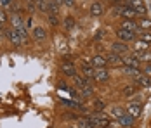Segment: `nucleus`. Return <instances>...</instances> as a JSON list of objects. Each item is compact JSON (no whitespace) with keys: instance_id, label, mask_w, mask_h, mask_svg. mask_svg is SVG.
Listing matches in <instances>:
<instances>
[{"instance_id":"27","label":"nucleus","mask_w":151,"mask_h":128,"mask_svg":"<svg viewBox=\"0 0 151 128\" xmlns=\"http://www.w3.org/2000/svg\"><path fill=\"white\" fill-rule=\"evenodd\" d=\"M80 92H82V97H91L92 92H94V88H92L91 85L83 87V88H80Z\"/></svg>"},{"instance_id":"29","label":"nucleus","mask_w":151,"mask_h":128,"mask_svg":"<svg viewBox=\"0 0 151 128\" xmlns=\"http://www.w3.org/2000/svg\"><path fill=\"white\" fill-rule=\"evenodd\" d=\"M73 24H75V19H73V16H68V17H64V26L68 29L73 28Z\"/></svg>"},{"instance_id":"12","label":"nucleus","mask_w":151,"mask_h":128,"mask_svg":"<svg viewBox=\"0 0 151 128\" xmlns=\"http://www.w3.org/2000/svg\"><path fill=\"white\" fill-rule=\"evenodd\" d=\"M127 109H129V114H130L134 119H136V118H139V116H141V113H142V106H141L139 102H130Z\"/></svg>"},{"instance_id":"16","label":"nucleus","mask_w":151,"mask_h":128,"mask_svg":"<svg viewBox=\"0 0 151 128\" xmlns=\"http://www.w3.org/2000/svg\"><path fill=\"white\" fill-rule=\"evenodd\" d=\"M106 59H108V62L113 64V66H122V64H123V56H118V54H115V52L108 54Z\"/></svg>"},{"instance_id":"13","label":"nucleus","mask_w":151,"mask_h":128,"mask_svg":"<svg viewBox=\"0 0 151 128\" xmlns=\"http://www.w3.org/2000/svg\"><path fill=\"white\" fill-rule=\"evenodd\" d=\"M9 21H11V28H14V29H19V28H23V26H24V21H23L21 14L9 16Z\"/></svg>"},{"instance_id":"26","label":"nucleus","mask_w":151,"mask_h":128,"mask_svg":"<svg viewBox=\"0 0 151 128\" xmlns=\"http://www.w3.org/2000/svg\"><path fill=\"white\" fill-rule=\"evenodd\" d=\"M136 92H137V87H136V85H129L127 88H123V95H127V97L134 95Z\"/></svg>"},{"instance_id":"4","label":"nucleus","mask_w":151,"mask_h":128,"mask_svg":"<svg viewBox=\"0 0 151 128\" xmlns=\"http://www.w3.org/2000/svg\"><path fill=\"white\" fill-rule=\"evenodd\" d=\"M61 73H63V74H66V76H70V78H75V76H76L75 66H73V62H71L68 57H64V61L61 62Z\"/></svg>"},{"instance_id":"23","label":"nucleus","mask_w":151,"mask_h":128,"mask_svg":"<svg viewBox=\"0 0 151 128\" xmlns=\"http://www.w3.org/2000/svg\"><path fill=\"white\" fill-rule=\"evenodd\" d=\"M139 40L146 42L148 45L151 43V31H139Z\"/></svg>"},{"instance_id":"19","label":"nucleus","mask_w":151,"mask_h":128,"mask_svg":"<svg viewBox=\"0 0 151 128\" xmlns=\"http://www.w3.org/2000/svg\"><path fill=\"white\" fill-rule=\"evenodd\" d=\"M82 76H85V78H89V80H94L96 69H94L92 66H82Z\"/></svg>"},{"instance_id":"18","label":"nucleus","mask_w":151,"mask_h":128,"mask_svg":"<svg viewBox=\"0 0 151 128\" xmlns=\"http://www.w3.org/2000/svg\"><path fill=\"white\" fill-rule=\"evenodd\" d=\"M148 43L146 42H142V40H134V50H136V54H139V52H144V50H148Z\"/></svg>"},{"instance_id":"31","label":"nucleus","mask_w":151,"mask_h":128,"mask_svg":"<svg viewBox=\"0 0 151 128\" xmlns=\"http://www.w3.org/2000/svg\"><path fill=\"white\" fill-rule=\"evenodd\" d=\"M94 109H96V111H103V109H104V102L101 99L94 100Z\"/></svg>"},{"instance_id":"34","label":"nucleus","mask_w":151,"mask_h":128,"mask_svg":"<svg viewBox=\"0 0 151 128\" xmlns=\"http://www.w3.org/2000/svg\"><path fill=\"white\" fill-rule=\"evenodd\" d=\"M144 76H151V66H146L144 68V73H142Z\"/></svg>"},{"instance_id":"2","label":"nucleus","mask_w":151,"mask_h":128,"mask_svg":"<svg viewBox=\"0 0 151 128\" xmlns=\"http://www.w3.org/2000/svg\"><path fill=\"white\" fill-rule=\"evenodd\" d=\"M4 36L7 38V42L11 43V45H14V47H21V45H23V40H21L19 33H17L14 28H5Z\"/></svg>"},{"instance_id":"5","label":"nucleus","mask_w":151,"mask_h":128,"mask_svg":"<svg viewBox=\"0 0 151 128\" xmlns=\"http://www.w3.org/2000/svg\"><path fill=\"white\" fill-rule=\"evenodd\" d=\"M116 38H118V42H134L136 40V33H130V31H127V29L123 28H118L116 29Z\"/></svg>"},{"instance_id":"28","label":"nucleus","mask_w":151,"mask_h":128,"mask_svg":"<svg viewBox=\"0 0 151 128\" xmlns=\"http://www.w3.org/2000/svg\"><path fill=\"white\" fill-rule=\"evenodd\" d=\"M49 23L52 26H58L59 24V14H49Z\"/></svg>"},{"instance_id":"24","label":"nucleus","mask_w":151,"mask_h":128,"mask_svg":"<svg viewBox=\"0 0 151 128\" xmlns=\"http://www.w3.org/2000/svg\"><path fill=\"white\" fill-rule=\"evenodd\" d=\"M137 59H139L141 62H150V61H151V54L148 52V50H144V52H139V54H137Z\"/></svg>"},{"instance_id":"35","label":"nucleus","mask_w":151,"mask_h":128,"mask_svg":"<svg viewBox=\"0 0 151 128\" xmlns=\"http://www.w3.org/2000/svg\"><path fill=\"white\" fill-rule=\"evenodd\" d=\"M26 2H37V0H26Z\"/></svg>"},{"instance_id":"22","label":"nucleus","mask_w":151,"mask_h":128,"mask_svg":"<svg viewBox=\"0 0 151 128\" xmlns=\"http://www.w3.org/2000/svg\"><path fill=\"white\" fill-rule=\"evenodd\" d=\"M16 31L19 33V36H21L23 43H24V42H28V38H30V31H28V28H26V26H23V28L16 29Z\"/></svg>"},{"instance_id":"9","label":"nucleus","mask_w":151,"mask_h":128,"mask_svg":"<svg viewBox=\"0 0 151 128\" xmlns=\"http://www.w3.org/2000/svg\"><path fill=\"white\" fill-rule=\"evenodd\" d=\"M111 52H115V54H118V56H125V54L129 52V47L123 42H113L111 43Z\"/></svg>"},{"instance_id":"6","label":"nucleus","mask_w":151,"mask_h":128,"mask_svg":"<svg viewBox=\"0 0 151 128\" xmlns=\"http://www.w3.org/2000/svg\"><path fill=\"white\" fill-rule=\"evenodd\" d=\"M120 28L127 29V31H130V33H139L141 29H139V24H137V19H123L120 24Z\"/></svg>"},{"instance_id":"10","label":"nucleus","mask_w":151,"mask_h":128,"mask_svg":"<svg viewBox=\"0 0 151 128\" xmlns=\"http://www.w3.org/2000/svg\"><path fill=\"white\" fill-rule=\"evenodd\" d=\"M108 66V59L104 56H101V54H97V56L92 57V68L94 69H99V68H106Z\"/></svg>"},{"instance_id":"25","label":"nucleus","mask_w":151,"mask_h":128,"mask_svg":"<svg viewBox=\"0 0 151 128\" xmlns=\"http://www.w3.org/2000/svg\"><path fill=\"white\" fill-rule=\"evenodd\" d=\"M78 127L80 128H92V123L89 118H78Z\"/></svg>"},{"instance_id":"3","label":"nucleus","mask_w":151,"mask_h":128,"mask_svg":"<svg viewBox=\"0 0 151 128\" xmlns=\"http://www.w3.org/2000/svg\"><path fill=\"white\" fill-rule=\"evenodd\" d=\"M125 5H129L130 9H134L139 17H144V16L148 14V9H146V5H144V0H127Z\"/></svg>"},{"instance_id":"14","label":"nucleus","mask_w":151,"mask_h":128,"mask_svg":"<svg viewBox=\"0 0 151 128\" xmlns=\"http://www.w3.org/2000/svg\"><path fill=\"white\" fill-rule=\"evenodd\" d=\"M120 69L123 74H127V76H134V78H137V76H141L142 73L139 71V68H132V66H125V64H122Z\"/></svg>"},{"instance_id":"33","label":"nucleus","mask_w":151,"mask_h":128,"mask_svg":"<svg viewBox=\"0 0 151 128\" xmlns=\"http://www.w3.org/2000/svg\"><path fill=\"white\" fill-rule=\"evenodd\" d=\"M63 5H66V7H73V5H75V0H63Z\"/></svg>"},{"instance_id":"7","label":"nucleus","mask_w":151,"mask_h":128,"mask_svg":"<svg viewBox=\"0 0 151 128\" xmlns=\"http://www.w3.org/2000/svg\"><path fill=\"white\" fill-rule=\"evenodd\" d=\"M89 14H91V17H101V16L104 14V5H103V2H92L91 9H89Z\"/></svg>"},{"instance_id":"30","label":"nucleus","mask_w":151,"mask_h":128,"mask_svg":"<svg viewBox=\"0 0 151 128\" xmlns=\"http://www.w3.org/2000/svg\"><path fill=\"white\" fill-rule=\"evenodd\" d=\"M12 4H14V0H0V9H9V7H12Z\"/></svg>"},{"instance_id":"32","label":"nucleus","mask_w":151,"mask_h":128,"mask_svg":"<svg viewBox=\"0 0 151 128\" xmlns=\"http://www.w3.org/2000/svg\"><path fill=\"white\" fill-rule=\"evenodd\" d=\"M123 113H125V111H123V107H115V109H113V116H115V118L122 116Z\"/></svg>"},{"instance_id":"1","label":"nucleus","mask_w":151,"mask_h":128,"mask_svg":"<svg viewBox=\"0 0 151 128\" xmlns=\"http://www.w3.org/2000/svg\"><path fill=\"white\" fill-rule=\"evenodd\" d=\"M113 14L118 16V17H123V19H139V16L134 9H130L129 5H116L115 9H113Z\"/></svg>"},{"instance_id":"17","label":"nucleus","mask_w":151,"mask_h":128,"mask_svg":"<svg viewBox=\"0 0 151 128\" xmlns=\"http://www.w3.org/2000/svg\"><path fill=\"white\" fill-rule=\"evenodd\" d=\"M123 64L125 66H132V68H139L141 61L137 59V56H125L123 57Z\"/></svg>"},{"instance_id":"21","label":"nucleus","mask_w":151,"mask_h":128,"mask_svg":"<svg viewBox=\"0 0 151 128\" xmlns=\"http://www.w3.org/2000/svg\"><path fill=\"white\" fill-rule=\"evenodd\" d=\"M136 85L139 87H144V88H148V87H151V82H150V78L148 76H144V74H141V76H137L136 78Z\"/></svg>"},{"instance_id":"15","label":"nucleus","mask_w":151,"mask_h":128,"mask_svg":"<svg viewBox=\"0 0 151 128\" xmlns=\"http://www.w3.org/2000/svg\"><path fill=\"white\" fill-rule=\"evenodd\" d=\"M94 80L96 82H108L109 80V71L106 69V68H99V69H96V76H94Z\"/></svg>"},{"instance_id":"11","label":"nucleus","mask_w":151,"mask_h":128,"mask_svg":"<svg viewBox=\"0 0 151 128\" xmlns=\"http://www.w3.org/2000/svg\"><path fill=\"white\" fill-rule=\"evenodd\" d=\"M118 119V123H120L123 128H130V127H134V118L130 116L129 113H123L122 116H118L116 118Z\"/></svg>"},{"instance_id":"20","label":"nucleus","mask_w":151,"mask_h":128,"mask_svg":"<svg viewBox=\"0 0 151 128\" xmlns=\"http://www.w3.org/2000/svg\"><path fill=\"white\" fill-rule=\"evenodd\" d=\"M137 24H139V29H151V19H148L146 16L144 17H139L137 19Z\"/></svg>"},{"instance_id":"8","label":"nucleus","mask_w":151,"mask_h":128,"mask_svg":"<svg viewBox=\"0 0 151 128\" xmlns=\"http://www.w3.org/2000/svg\"><path fill=\"white\" fill-rule=\"evenodd\" d=\"M31 38H33L35 42H44V40L47 38L45 28H42V26H35V28H31Z\"/></svg>"}]
</instances>
